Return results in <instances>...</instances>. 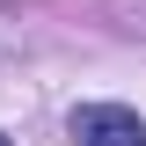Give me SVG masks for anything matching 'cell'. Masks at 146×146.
Segmentation results:
<instances>
[{"instance_id": "cell-2", "label": "cell", "mask_w": 146, "mask_h": 146, "mask_svg": "<svg viewBox=\"0 0 146 146\" xmlns=\"http://www.w3.org/2000/svg\"><path fill=\"white\" fill-rule=\"evenodd\" d=\"M0 146H7V131H0Z\"/></svg>"}, {"instance_id": "cell-1", "label": "cell", "mask_w": 146, "mask_h": 146, "mask_svg": "<svg viewBox=\"0 0 146 146\" xmlns=\"http://www.w3.org/2000/svg\"><path fill=\"white\" fill-rule=\"evenodd\" d=\"M73 139L80 146H146V117L124 102H80L73 110Z\"/></svg>"}]
</instances>
